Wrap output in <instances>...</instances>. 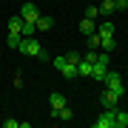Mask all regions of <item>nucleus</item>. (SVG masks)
Wrapping results in <instances>:
<instances>
[{
	"instance_id": "4",
	"label": "nucleus",
	"mask_w": 128,
	"mask_h": 128,
	"mask_svg": "<svg viewBox=\"0 0 128 128\" xmlns=\"http://www.w3.org/2000/svg\"><path fill=\"white\" fill-rule=\"evenodd\" d=\"M94 128H117V108H105L94 120Z\"/></svg>"
},
{
	"instance_id": "12",
	"label": "nucleus",
	"mask_w": 128,
	"mask_h": 128,
	"mask_svg": "<svg viewBox=\"0 0 128 128\" xmlns=\"http://www.w3.org/2000/svg\"><path fill=\"white\" fill-rule=\"evenodd\" d=\"M100 48L102 51H114V34H108V37L100 34Z\"/></svg>"
},
{
	"instance_id": "10",
	"label": "nucleus",
	"mask_w": 128,
	"mask_h": 128,
	"mask_svg": "<svg viewBox=\"0 0 128 128\" xmlns=\"http://www.w3.org/2000/svg\"><path fill=\"white\" fill-rule=\"evenodd\" d=\"M77 77H91V63H88L86 57L77 63Z\"/></svg>"
},
{
	"instance_id": "18",
	"label": "nucleus",
	"mask_w": 128,
	"mask_h": 128,
	"mask_svg": "<svg viewBox=\"0 0 128 128\" xmlns=\"http://www.w3.org/2000/svg\"><path fill=\"white\" fill-rule=\"evenodd\" d=\"M6 46L17 48V46H20V34H12V32H9V37H6Z\"/></svg>"
},
{
	"instance_id": "21",
	"label": "nucleus",
	"mask_w": 128,
	"mask_h": 128,
	"mask_svg": "<svg viewBox=\"0 0 128 128\" xmlns=\"http://www.w3.org/2000/svg\"><path fill=\"white\" fill-rule=\"evenodd\" d=\"M97 14H100V6H88V9H86V17H97Z\"/></svg>"
},
{
	"instance_id": "20",
	"label": "nucleus",
	"mask_w": 128,
	"mask_h": 128,
	"mask_svg": "<svg viewBox=\"0 0 128 128\" xmlns=\"http://www.w3.org/2000/svg\"><path fill=\"white\" fill-rule=\"evenodd\" d=\"M66 57H68V63H74V66H77L80 60H82V54H80V51H68Z\"/></svg>"
},
{
	"instance_id": "3",
	"label": "nucleus",
	"mask_w": 128,
	"mask_h": 128,
	"mask_svg": "<svg viewBox=\"0 0 128 128\" xmlns=\"http://www.w3.org/2000/svg\"><path fill=\"white\" fill-rule=\"evenodd\" d=\"M105 88H111V91H114V94H120V97H122L125 94V82H122V77H120V74L117 71H111L108 68V74H105Z\"/></svg>"
},
{
	"instance_id": "15",
	"label": "nucleus",
	"mask_w": 128,
	"mask_h": 128,
	"mask_svg": "<svg viewBox=\"0 0 128 128\" xmlns=\"http://www.w3.org/2000/svg\"><path fill=\"white\" fill-rule=\"evenodd\" d=\"M97 34H102V37H108V34H114V23H102L100 28H97Z\"/></svg>"
},
{
	"instance_id": "9",
	"label": "nucleus",
	"mask_w": 128,
	"mask_h": 128,
	"mask_svg": "<svg viewBox=\"0 0 128 128\" xmlns=\"http://www.w3.org/2000/svg\"><path fill=\"white\" fill-rule=\"evenodd\" d=\"M77 28H80V32H82V34H86V37H88V34H91V32H97V26H94V20H91V17H82Z\"/></svg>"
},
{
	"instance_id": "8",
	"label": "nucleus",
	"mask_w": 128,
	"mask_h": 128,
	"mask_svg": "<svg viewBox=\"0 0 128 128\" xmlns=\"http://www.w3.org/2000/svg\"><path fill=\"white\" fill-rule=\"evenodd\" d=\"M34 26H37V32H48V28L54 26V17H48V14H46V17H43V14H40Z\"/></svg>"
},
{
	"instance_id": "7",
	"label": "nucleus",
	"mask_w": 128,
	"mask_h": 128,
	"mask_svg": "<svg viewBox=\"0 0 128 128\" xmlns=\"http://www.w3.org/2000/svg\"><path fill=\"white\" fill-rule=\"evenodd\" d=\"M48 102H51V117H54L57 111L66 105V97H63V94H51V97H48Z\"/></svg>"
},
{
	"instance_id": "23",
	"label": "nucleus",
	"mask_w": 128,
	"mask_h": 128,
	"mask_svg": "<svg viewBox=\"0 0 128 128\" xmlns=\"http://www.w3.org/2000/svg\"><path fill=\"white\" fill-rule=\"evenodd\" d=\"M114 9L120 12V9H128V0H114Z\"/></svg>"
},
{
	"instance_id": "13",
	"label": "nucleus",
	"mask_w": 128,
	"mask_h": 128,
	"mask_svg": "<svg viewBox=\"0 0 128 128\" xmlns=\"http://www.w3.org/2000/svg\"><path fill=\"white\" fill-rule=\"evenodd\" d=\"M37 34V26L34 23H23V32H20V37H34Z\"/></svg>"
},
{
	"instance_id": "5",
	"label": "nucleus",
	"mask_w": 128,
	"mask_h": 128,
	"mask_svg": "<svg viewBox=\"0 0 128 128\" xmlns=\"http://www.w3.org/2000/svg\"><path fill=\"white\" fill-rule=\"evenodd\" d=\"M20 17H23V23H37L40 12H37V6H34V3H23V9H20Z\"/></svg>"
},
{
	"instance_id": "17",
	"label": "nucleus",
	"mask_w": 128,
	"mask_h": 128,
	"mask_svg": "<svg viewBox=\"0 0 128 128\" xmlns=\"http://www.w3.org/2000/svg\"><path fill=\"white\" fill-rule=\"evenodd\" d=\"M128 125V111H117V128H125Z\"/></svg>"
},
{
	"instance_id": "11",
	"label": "nucleus",
	"mask_w": 128,
	"mask_h": 128,
	"mask_svg": "<svg viewBox=\"0 0 128 128\" xmlns=\"http://www.w3.org/2000/svg\"><path fill=\"white\" fill-rule=\"evenodd\" d=\"M9 32L12 34H20V32H23V17H20V14H14V17L9 20Z\"/></svg>"
},
{
	"instance_id": "16",
	"label": "nucleus",
	"mask_w": 128,
	"mask_h": 128,
	"mask_svg": "<svg viewBox=\"0 0 128 128\" xmlns=\"http://www.w3.org/2000/svg\"><path fill=\"white\" fill-rule=\"evenodd\" d=\"M54 117H57V120H71L74 114H71V108H68V105H63V108H60V111H57Z\"/></svg>"
},
{
	"instance_id": "14",
	"label": "nucleus",
	"mask_w": 128,
	"mask_h": 128,
	"mask_svg": "<svg viewBox=\"0 0 128 128\" xmlns=\"http://www.w3.org/2000/svg\"><path fill=\"white\" fill-rule=\"evenodd\" d=\"M114 12V0H102L100 3V14H111Z\"/></svg>"
},
{
	"instance_id": "2",
	"label": "nucleus",
	"mask_w": 128,
	"mask_h": 128,
	"mask_svg": "<svg viewBox=\"0 0 128 128\" xmlns=\"http://www.w3.org/2000/svg\"><path fill=\"white\" fill-rule=\"evenodd\" d=\"M17 51H23V54H28V57H37V54L43 51V46H40V40H37V37H20Z\"/></svg>"
},
{
	"instance_id": "19",
	"label": "nucleus",
	"mask_w": 128,
	"mask_h": 128,
	"mask_svg": "<svg viewBox=\"0 0 128 128\" xmlns=\"http://www.w3.org/2000/svg\"><path fill=\"white\" fill-rule=\"evenodd\" d=\"M88 48H100V34H97V32L88 34Z\"/></svg>"
},
{
	"instance_id": "6",
	"label": "nucleus",
	"mask_w": 128,
	"mask_h": 128,
	"mask_svg": "<svg viewBox=\"0 0 128 128\" xmlns=\"http://www.w3.org/2000/svg\"><path fill=\"white\" fill-rule=\"evenodd\" d=\"M100 102H102V108H117V102H120V94H114L111 88H105V91L100 94Z\"/></svg>"
},
{
	"instance_id": "1",
	"label": "nucleus",
	"mask_w": 128,
	"mask_h": 128,
	"mask_svg": "<svg viewBox=\"0 0 128 128\" xmlns=\"http://www.w3.org/2000/svg\"><path fill=\"white\" fill-rule=\"evenodd\" d=\"M51 66H54V68L63 74L66 80L77 77V66H74V63H68V57H66V54H63V57H54V60H51Z\"/></svg>"
},
{
	"instance_id": "22",
	"label": "nucleus",
	"mask_w": 128,
	"mask_h": 128,
	"mask_svg": "<svg viewBox=\"0 0 128 128\" xmlns=\"http://www.w3.org/2000/svg\"><path fill=\"white\" fill-rule=\"evenodd\" d=\"M6 128H20V120H3Z\"/></svg>"
}]
</instances>
